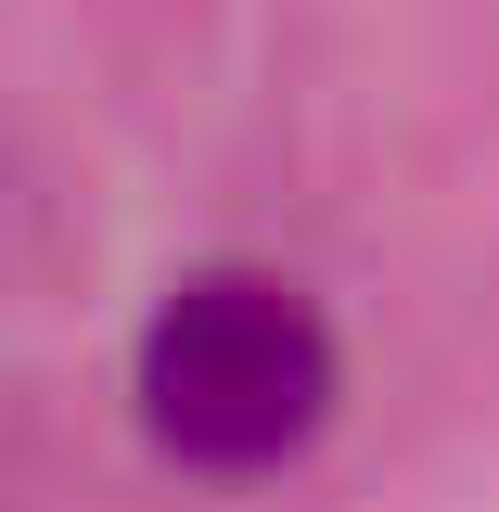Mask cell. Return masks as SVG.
<instances>
[{"label":"cell","mask_w":499,"mask_h":512,"mask_svg":"<svg viewBox=\"0 0 499 512\" xmlns=\"http://www.w3.org/2000/svg\"><path fill=\"white\" fill-rule=\"evenodd\" d=\"M320 410H333V333L269 269H205L141 333V423L205 474L295 461L320 436Z\"/></svg>","instance_id":"obj_1"}]
</instances>
